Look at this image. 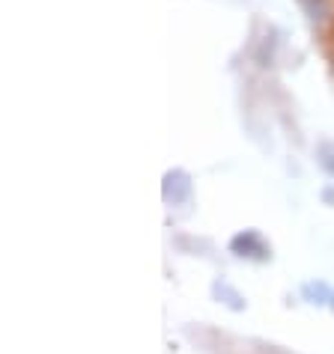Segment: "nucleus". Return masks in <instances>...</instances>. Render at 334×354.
<instances>
[{
  "label": "nucleus",
  "instance_id": "nucleus-1",
  "mask_svg": "<svg viewBox=\"0 0 334 354\" xmlns=\"http://www.w3.org/2000/svg\"><path fill=\"white\" fill-rule=\"evenodd\" d=\"M230 248H233L236 253H239V257H251V259H266V257H272L269 248H266V241H263L254 230L239 232V235L233 239Z\"/></svg>",
  "mask_w": 334,
  "mask_h": 354
},
{
  "label": "nucleus",
  "instance_id": "nucleus-2",
  "mask_svg": "<svg viewBox=\"0 0 334 354\" xmlns=\"http://www.w3.org/2000/svg\"><path fill=\"white\" fill-rule=\"evenodd\" d=\"M164 196H167V203H173V205L188 203L191 200V179L182 170L167 173V179H164Z\"/></svg>",
  "mask_w": 334,
  "mask_h": 354
},
{
  "label": "nucleus",
  "instance_id": "nucleus-3",
  "mask_svg": "<svg viewBox=\"0 0 334 354\" xmlns=\"http://www.w3.org/2000/svg\"><path fill=\"white\" fill-rule=\"evenodd\" d=\"M304 298H308L310 304H331L334 301V292H331V286H328V283H317V280H313V283H304Z\"/></svg>",
  "mask_w": 334,
  "mask_h": 354
},
{
  "label": "nucleus",
  "instance_id": "nucleus-4",
  "mask_svg": "<svg viewBox=\"0 0 334 354\" xmlns=\"http://www.w3.org/2000/svg\"><path fill=\"white\" fill-rule=\"evenodd\" d=\"M215 289H218V292H224V298H227L224 304H227L230 310H236V313H239V310H245V298H242V295L236 292V289H230L227 283H215Z\"/></svg>",
  "mask_w": 334,
  "mask_h": 354
},
{
  "label": "nucleus",
  "instance_id": "nucleus-5",
  "mask_svg": "<svg viewBox=\"0 0 334 354\" xmlns=\"http://www.w3.org/2000/svg\"><path fill=\"white\" fill-rule=\"evenodd\" d=\"M328 42H334V18H331V30H328Z\"/></svg>",
  "mask_w": 334,
  "mask_h": 354
},
{
  "label": "nucleus",
  "instance_id": "nucleus-6",
  "mask_svg": "<svg viewBox=\"0 0 334 354\" xmlns=\"http://www.w3.org/2000/svg\"><path fill=\"white\" fill-rule=\"evenodd\" d=\"M331 307H334V301H331Z\"/></svg>",
  "mask_w": 334,
  "mask_h": 354
}]
</instances>
